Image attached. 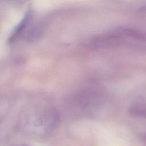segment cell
Instances as JSON below:
<instances>
[{
	"label": "cell",
	"mask_w": 146,
	"mask_h": 146,
	"mask_svg": "<svg viewBox=\"0 0 146 146\" xmlns=\"http://www.w3.org/2000/svg\"><path fill=\"white\" fill-rule=\"evenodd\" d=\"M129 113L136 117H146V103H136L129 108Z\"/></svg>",
	"instance_id": "cell-2"
},
{
	"label": "cell",
	"mask_w": 146,
	"mask_h": 146,
	"mask_svg": "<svg viewBox=\"0 0 146 146\" xmlns=\"http://www.w3.org/2000/svg\"><path fill=\"white\" fill-rule=\"evenodd\" d=\"M13 146H17V145H13ZM20 146H29V145H21Z\"/></svg>",
	"instance_id": "cell-4"
},
{
	"label": "cell",
	"mask_w": 146,
	"mask_h": 146,
	"mask_svg": "<svg viewBox=\"0 0 146 146\" xmlns=\"http://www.w3.org/2000/svg\"><path fill=\"white\" fill-rule=\"evenodd\" d=\"M141 140L142 143L146 146V132L144 133L141 136Z\"/></svg>",
	"instance_id": "cell-3"
},
{
	"label": "cell",
	"mask_w": 146,
	"mask_h": 146,
	"mask_svg": "<svg viewBox=\"0 0 146 146\" xmlns=\"http://www.w3.org/2000/svg\"><path fill=\"white\" fill-rule=\"evenodd\" d=\"M31 15L32 13L31 11H28L26 12L21 21L19 23L17 26L15 27L11 35H10L9 40L10 42H14V40H15L21 34L22 31H23L31 18Z\"/></svg>",
	"instance_id": "cell-1"
}]
</instances>
